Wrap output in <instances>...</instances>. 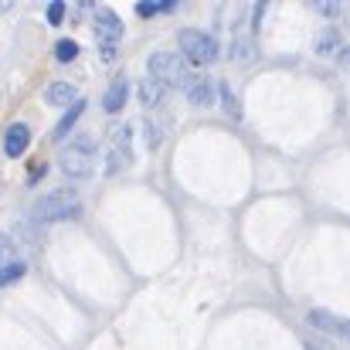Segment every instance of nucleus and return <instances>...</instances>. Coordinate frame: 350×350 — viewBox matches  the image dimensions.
<instances>
[{
	"label": "nucleus",
	"instance_id": "7",
	"mask_svg": "<svg viewBox=\"0 0 350 350\" xmlns=\"http://www.w3.org/2000/svg\"><path fill=\"white\" fill-rule=\"evenodd\" d=\"M184 96H187L194 106H215V82L204 79V75H187Z\"/></svg>",
	"mask_w": 350,
	"mask_h": 350
},
{
	"label": "nucleus",
	"instance_id": "2",
	"mask_svg": "<svg viewBox=\"0 0 350 350\" xmlns=\"http://www.w3.org/2000/svg\"><path fill=\"white\" fill-rule=\"evenodd\" d=\"M58 167H62L72 180L92 177V167H96V139H92V136H75V139L62 150Z\"/></svg>",
	"mask_w": 350,
	"mask_h": 350
},
{
	"label": "nucleus",
	"instance_id": "23",
	"mask_svg": "<svg viewBox=\"0 0 350 350\" xmlns=\"http://www.w3.org/2000/svg\"><path fill=\"white\" fill-rule=\"evenodd\" d=\"M99 55H103V62H113L116 58V44H99Z\"/></svg>",
	"mask_w": 350,
	"mask_h": 350
},
{
	"label": "nucleus",
	"instance_id": "8",
	"mask_svg": "<svg viewBox=\"0 0 350 350\" xmlns=\"http://www.w3.org/2000/svg\"><path fill=\"white\" fill-rule=\"evenodd\" d=\"M126 99H129V79L126 75H116L109 85H106V96H103V113H119L122 106H126Z\"/></svg>",
	"mask_w": 350,
	"mask_h": 350
},
{
	"label": "nucleus",
	"instance_id": "21",
	"mask_svg": "<svg viewBox=\"0 0 350 350\" xmlns=\"http://www.w3.org/2000/svg\"><path fill=\"white\" fill-rule=\"evenodd\" d=\"M313 10H320V14H340V0H327V3H313Z\"/></svg>",
	"mask_w": 350,
	"mask_h": 350
},
{
	"label": "nucleus",
	"instance_id": "16",
	"mask_svg": "<svg viewBox=\"0 0 350 350\" xmlns=\"http://www.w3.org/2000/svg\"><path fill=\"white\" fill-rule=\"evenodd\" d=\"M82 113H85V99L72 103V106H68V113L62 116V122L55 126V136H65V133H68V129H72V126L79 122V116H82Z\"/></svg>",
	"mask_w": 350,
	"mask_h": 350
},
{
	"label": "nucleus",
	"instance_id": "22",
	"mask_svg": "<svg viewBox=\"0 0 350 350\" xmlns=\"http://www.w3.org/2000/svg\"><path fill=\"white\" fill-rule=\"evenodd\" d=\"M146 143H150V146H160V133H157L153 122H146Z\"/></svg>",
	"mask_w": 350,
	"mask_h": 350
},
{
	"label": "nucleus",
	"instance_id": "13",
	"mask_svg": "<svg viewBox=\"0 0 350 350\" xmlns=\"http://www.w3.org/2000/svg\"><path fill=\"white\" fill-rule=\"evenodd\" d=\"M317 55H323V58H330V55H344V38H340L337 27H327V31L320 34V41H317Z\"/></svg>",
	"mask_w": 350,
	"mask_h": 350
},
{
	"label": "nucleus",
	"instance_id": "9",
	"mask_svg": "<svg viewBox=\"0 0 350 350\" xmlns=\"http://www.w3.org/2000/svg\"><path fill=\"white\" fill-rule=\"evenodd\" d=\"M310 323L317 327V330H323V334H334V337H347V320L344 317H337V313H330V310H313L310 313Z\"/></svg>",
	"mask_w": 350,
	"mask_h": 350
},
{
	"label": "nucleus",
	"instance_id": "25",
	"mask_svg": "<svg viewBox=\"0 0 350 350\" xmlns=\"http://www.w3.org/2000/svg\"><path fill=\"white\" fill-rule=\"evenodd\" d=\"M310 350H313V347H310Z\"/></svg>",
	"mask_w": 350,
	"mask_h": 350
},
{
	"label": "nucleus",
	"instance_id": "6",
	"mask_svg": "<svg viewBox=\"0 0 350 350\" xmlns=\"http://www.w3.org/2000/svg\"><path fill=\"white\" fill-rule=\"evenodd\" d=\"M96 34L103 38V44H116L122 38V21L113 7H96Z\"/></svg>",
	"mask_w": 350,
	"mask_h": 350
},
{
	"label": "nucleus",
	"instance_id": "18",
	"mask_svg": "<svg viewBox=\"0 0 350 350\" xmlns=\"http://www.w3.org/2000/svg\"><path fill=\"white\" fill-rule=\"evenodd\" d=\"M55 58H58L62 65H68V62H75V58H79V44H75L72 38H62V41L55 44Z\"/></svg>",
	"mask_w": 350,
	"mask_h": 350
},
{
	"label": "nucleus",
	"instance_id": "11",
	"mask_svg": "<svg viewBox=\"0 0 350 350\" xmlns=\"http://www.w3.org/2000/svg\"><path fill=\"white\" fill-rule=\"evenodd\" d=\"M44 99H48L51 106H72V103H79L82 96H79V89H75L72 82H51V85L44 89Z\"/></svg>",
	"mask_w": 350,
	"mask_h": 350
},
{
	"label": "nucleus",
	"instance_id": "1",
	"mask_svg": "<svg viewBox=\"0 0 350 350\" xmlns=\"http://www.w3.org/2000/svg\"><path fill=\"white\" fill-rule=\"evenodd\" d=\"M82 215V198L75 191H51L34 204V218L44 225H58V221H75Z\"/></svg>",
	"mask_w": 350,
	"mask_h": 350
},
{
	"label": "nucleus",
	"instance_id": "17",
	"mask_svg": "<svg viewBox=\"0 0 350 350\" xmlns=\"http://www.w3.org/2000/svg\"><path fill=\"white\" fill-rule=\"evenodd\" d=\"M228 55H232L234 62H245V65H248V62H255V44H252L248 38H245V41H241V38H234Z\"/></svg>",
	"mask_w": 350,
	"mask_h": 350
},
{
	"label": "nucleus",
	"instance_id": "4",
	"mask_svg": "<svg viewBox=\"0 0 350 350\" xmlns=\"http://www.w3.org/2000/svg\"><path fill=\"white\" fill-rule=\"evenodd\" d=\"M146 68H150V79L153 82H160L163 89H170V85H180L184 89V82H187V62L180 58V55H174V51H157V55H150V62H146Z\"/></svg>",
	"mask_w": 350,
	"mask_h": 350
},
{
	"label": "nucleus",
	"instance_id": "19",
	"mask_svg": "<svg viewBox=\"0 0 350 350\" xmlns=\"http://www.w3.org/2000/svg\"><path fill=\"white\" fill-rule=\"evenodd\" d=\"M27 269H24V262H10V265H0V286H10V282H17L21 275H24Z\"/></svg>",
	"mask_w": 350,
	"mask_h": 350
},
{
	"label": "nucleus",
	"instance_id": "5",
	"mask_svg": "<svg viewBox=\"0 0 350 350\" xmlns=\"http://www.w3.org/2000/svg\"><path fill=\"white\" fill-rule=\"evenodd\" d=\"M133 129L129 126H119L113 133V143L106 150V174H119L126 163H133Z\"/></svg>",
	"mask_w": 350,
	"mask_h": 350
},
{
	"label": "nucleus",
	"instance_id": "12",
	"mask_svg": "<svg viewBox=\"0 0 350 350\" xmlns=\"http://www.w3.org/2000/svg\"><path fill=\"white\" fill-rule=\"evenodd\" d=\"M163 99H167V89H163L160 82H153V79L146 75V79L139 82V103H143L146 109H157V106H160Z\"/></svg>",
	"mask_w": 350,
	"mask_h": 350
},
{
	"label": "nucleus",
	"instance_id": "14",
	"mask_svg": "<svg viewBox=\"0 0 350 350\" xmlns=\"http://www.w3.org/2000/svg\"><path fill=\"white\" fill-rule=\"evenodd\" d=\"M174 7H177V0H139L136 14L139 17H153V14H170Z\"/></svg>",
	"mask_w": 350,
	"mask_h": 350
},
{
	"label": "nucleus",
	"instance_id": "24",
	"mask_svg": "<svg viewBox=\"0 0 350 350\" xmlns=\"http://www.w3.org/2000/svg\"><path fill=\"white\" fill-rule=\"evenodd\" d=\"M7 255H10V238L0 234V258H7Z\"/></svg>",
	"mask_w": 350,
	"mask_h": 350
},
{
	"label": "nucleus",
	"instance_id": "20",
	"mask_svg": "<svg viewBox=\"0 0 350 350\" xmlns=\"http://www.w3.org/2000/svg\"><path fill=\"white\" fill-rule=\"evenodd\" d=\"M62 17H65V0H51L48 3V21L51 24H62Z\"/></svg>",
	"mask_w": 350,
	"mask_h": 350
},
{
	"label": "nucleus",
	"instance_id": "10",
	"mask_svg": "<svg viewBox=\"0 0 350 350\" xmlns=\"http://www.w3.org/2000/svg\"><path fill=\"white\" fill-rule=\"evenodd\" d=\"M27 143H31V129L24 126V122H14L7 133H3V153L14 160V157H21L24 150H27Z\"/></svg>",
	"mask_w": 350,
	"mask_h": 350
},
{
	"label": "nucleus",
	"instance_id": "15",
	"mask_svg": "<svg viewBox=\"0 0 350 350\" xmlns=\"http://www.w3.org/2000/svg\"><path fill=\"white\" fill-rule=\"evenodd\" d=\"M215 96H221V103H225V113H228V116L241 119V106H238V99H234L232 82H218V85H215Z\"/></svg>",
	"mask_w": 350,
	"mask_h": 350
},
{
	"label": "nucleus",
	"instance_id": "3",
	"mask_svg": "<svg viewBox=\"0 0 350 350\" xmlns=\"http://www.w3.org/2000/svg\"><path fill=\"white\" fill-rule=\"evenodd\" d=\"M177 44H180V58L191 62V65H211L218 58V41L204 31H194V27H184L177 34Z\"/></svg>",
	"mask_w": 350,
	"mask_h": 350
}]
</instances>
